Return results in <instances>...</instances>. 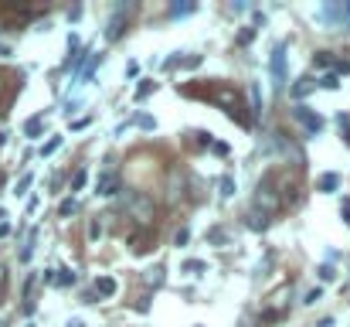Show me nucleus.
<instances>
[{
	"label": "nucleus",
	"mask_w": 350,
	"mask_h": 327,
	"mask_svg": "<svg viewBox=\"0 0 350 327\" xmlns=\"http://www.w3.org/2000/svg\"><path fill=\"white\" fill-rule=\"evenodd\" d=\"M119 191V171L116 167H102V174L96 177V194L99 198H113Z\"/></svg>",
	"instance_id": "nucleus-1"
},
{
	"label": "nucleus",
	"mask_w": 350,
	"mask_h": 327,
	"mask_svg": "<svg viewBox=\"0 0 350 327\" xmlns=\"http://www.w3.org/2000/svg\"><path fill=\"white\" fill-rule=\"evenodd\" d=\"M129 212H133V218L136 222H150L153 218V201L146 198V194H129Z\"/></svg>",
	"instance_id": "nucleus-2"
},
{
	"label": "nucleus",
	"mask_w": 350,
	"mask_h": 327,
	"mask_svg": "<svg viewBox=\"0 0 350 327\" xmlns=\"http://www.w3.org/2000/svg\"><path fill=\"white\" fill-rule=\"evenodd\" d=\"M272 78H275V85L282 89L286 85V44H275V51H272Z\"/></svg>",
	"instance_id": "nucleus-3"
},
{
	"label": "nucleus",
	"mask_w": 350,
	"mask_h": 327,
	"mask_svg": "<svg viewBox=\"0 0 350 327\" xmlns=\"http://www.w3.org/2000/svg\"><path fill=\"white\" fill-rule=\"evenodd\" d=\"M292 116H296V119L310 130V133H320V130H323V116H320V113H310L306 106H296V109H292Z\"/></svg>",
	"instance_id": "nucleus-4"
},
{
	"label": "nucleus",
	"mask_w": 350,
	"mask_h": 327,
	"mask_svg": "<svg viewBox=\"0 0 350 327\" xmlns=\"http://www.w3.org/2000/svg\"><path fill=\"white\" fill-rule=\"evenodd\" d=\"M122 24H126V7H119L116 14L109 17V27H106V38H109V41H119V34H122Z\"/></svg>",
	"instance_id": "nucleus-5"
},
{
	"label": "nucleus",
	"mask_w": 350,
	"mask_h": 327,
	"mask_svg": "<svg viewBox=\"0 0 350 327\" xmlns=\"http://www.w3.org/2000/svg\"><path fill=\"white\" fill-rule=\"evenodd\" d=\"M96 293L102 297V300H113V297L119 293V283L113 280V276H99L96 280Z\"/></svg>",
	"instance_id": "nucleus-6"
},
{
	"label": "nucleus",
	"mask_w": 350,
	"mask_h": 327,
	"mask_svg": "<svg viewBox=\"0 0 350 327\" xmlns=\"http://www.w3.org/2000/svg\"><path fill=\"white\" fill-rule=\"evenodd\" d=\"M313 89H316V78L306 75V78H299V82H296V85L289 89V96H292V99H303V96H310Z\"/></svg>",
	"instance_id": "nucleus-7"
},
{
	"label": "nucleus",
	"mask_w": 350,
	"mask_h": 327,
	"mask_svg": "<svg viewBox=\"0 0 350 327\" xmlns=\"http://www.w3.org/2000/svg\"><path fill=\"white\" fill-rule=\"evenodd\" d=\"M245 218H248V229H255V232L269 229V212H248Z\"/></svg>",
	"instance_id": "nucleus-8"
},
{
	"label": "nucleus",
	"mask_w": 350,
	"mask_h": 327,
	"mask_svg": "<svg viewBox=\"0 0 350 327\" xmlns=\"http://www.w3.org/2000/svg\"><path fill=\"white\" fill-rule=\"evenodd\" d=\"M316 188H320V191H337V188H340V177H337V174H323V177L316 181Z\"/></svg>",
	"instance_id": "nucleus-9"
},
{
	"label": "nucleus",
	"mask_w": 350,
	"mask_h": 327,
	"mask_svg": "<svg viewBox=\"0 0 350 327\" xmlns=\"http://www.w3.org/2000/svg\"><path fill=\"white\" fill-rule=\"evenodd\" d=\"M102 235H106V222H102V218H92V222H89V239L99 242Z\"/></svg>",
	"instance_id": "nucleus-10"
},
{
	"label": "nucleus",
	"mask_w": 350,
	"mask_h": 327,
	"mask_svg": "<svg viewBox=\"0 0 350 327\" xmlns=\"http://www.w3.org/2000/svg\"><path fill=\"white\" fill-rule=\"evenodd\" d=\"M41 126H44V116H31V119L24 123V133H27V136H38Z\"/></svg>",
	"instance_id": "nucleus-11"
},
{
	"label": "nucleus",
	"mask_w": 350,
	"mask_h": 327,
	"mask_svg": "<svg viewBox=\"0 0 350 327\" xmlns=\"http://www.w3.org/2000/svg\"><path fill=\"white\" fill-rule=\"evenodd\" d=\"M248 96H252V113H262V89H258V82L248 85Z\"/></svg>",
	"instance_id": "nucleus-12"
},
{
	"label": "nucleus",
	"mask_w": 350,
	"mask_h": 327,
	"mask_svg": "<svg viewBox=\"0 0 350 327\" xmlns=\"http://www.w3.org/2000/svg\"><path fill=\"white\" fill-rule=\"evenodd\" d=\"M34 242H38V232H31V235H27V246L20 249V263H27V259L34 256Z\"/></svg>",
	"instance_id": "nucleus-13"
},
{
	"label": "nucleus",
	"mask_w": 350,
	"mask_h": 327,
	"mask_svg": "<svg viewBox=\"0 0 350 327\" xmlns=\"http://www.w3.org/2000/svg\"><path fill=\"white\" fill-rule=\"evenodd\" d=\"M232 194H234V177L225 174V177H221V198H232Z\"/></svg>",
	"instance_id": "nucleus-14"
},
{
	"label": "nucleus",
	"mask_w": 350,
	"mask_h": 327,
	"mask_svg": "<svg viewBox=\"0 0 350 327\" xmlns=\"http://www.w3.org/2000/svg\"><path fill=\"white\" fill-rule=\"evenodd\" d=\"M58 276H55V283H61V287H68V283H75V270H55Z\"/></svg>",
	"instance_id": "nucleus-15"
},
{
	"label": "nucleus",
	"mask_w": 350,
	"mask_h": 327,
	"mask_svg": "<svg viewBox=\"0 0 350 327\" xmlns=\"http://www.w3.org/2000/svg\"><path fill=\"white\" fill-rule=\"evenodd\" d=\"M58 147H61V136H51V140H48V143L41 147V157H51L55 150H58Z\"/></svg>",
	"instance_id": "nucleus-16"
},
{
	"label": "nucleus",
	"mask_w": 350,
	"mask_h": 327,
	"mask_svg": "<svg viewBox=\"0 0 350 327\" xmlns=\"http://www.w3.org/2000/svg\"><path fill=\"white\" fill-rule=\"evenodd\" d=\"M316 300H323V290H320V287L306 290V297H303V304H306V307H313V304H316Z\"/></svg>",
	"instance_id": "nucleus-17"
},
{
	"label": "nucleus",
	"mask_w": 350,
	"mask_h": 327,
	"mask_svg": "<svg viewBox=\"0 0 350 327\" xmlns=\"http://www.w3.org/2000/svg\"><path fill=\"white\" fill-rule=\"evenodd\" d=\"M31 184H34V174H24V177L17 181V188H14V194H27V188H31Z\"/></svg>",
	"instance_id": "nucleus-18"
},
{
	"label": "nucleus",
	"mask_w": 350,
	"mask_h": 327,
	"mask_svg": "<svg viewBox=\"0 0 350 327\" xmlns=\"http://www.w3.org/2000/svg\"><path fill=\"white\" fill-rule=\"evenodd\" d=\"M75 208H78V205H75V198H65V201L58 205V215H61V218H68V215L75 212Z\"/></svg>",
	"instance_id": "nucleus-19"
},
{
	"label": "nucleus",
	"mask_w": 350,
	"mask_h": 327,
	"mask_svg": "<svg viewBox=\"0 0 350 327\" xmlns=\"http://www.w3.org/2000/svg\"><path fill=\"white\" fill-rule=\"evenodd\" d=\"M153 89H156V82H150V78H146V82H139V89H136V99H146L150 92H153Z\"/></svg>",
	"instance_id": "nucleus-20"
},
{
	"label": "nucleus",
	"mask_w": 350,
	"mask_h": 327,
	"mask_svg": "<svg viewBox=\"0 0 350 327\" xmlns=\"http://www.w3.org/2000/svg\"><path fill=\"white\" fill-rule=\"evenodd\" d=\"M313 65H316V68H327V65H330V51H316V55H313Z\"/></svg>",
	"instance_id": "nucleus-21"
},
{
	"label": "nucleus",
	"mask_w": 350,
	"mask_h": 327,
	"mask_svg": "<svg viewBox=\"0 0 350 327\" xmlns=\"http://www.w3.org/2000/svg\"><path fill=\"white\" fill-rule=\"evenodd\" d=\"M184 270H187V273H194V276H197V273H204L208 266H204L201 259H191V263H184Z\"/></svg>",
	"instance_id": "nucleus-22"
},
{
	"label": "nucleus",
	"mask_w": 350,
	"mask_h": 327,
	"mask_svg": "<svg viewBox=\"0 0 350 327\" xmlns=\"http://www.w3.org/2000/svg\"><path fill=\"white\" fill-rule=\"evenodd\" d=\"M191 10H194V3H174V7H170V14H174V17H180V14H191Z\"/></svg>",
	"instance_id": "nucleus-23"
},
{
	"label": "nucleus",
	"mask_w": 350,
	"mask_h": 327,
	"mask_svg": "<svg viewBox=\"0 0 350 327\" xmlns=\"http://www.w3.org/2000/svg\"><path fill=\"white\" fill-rule=\"evenodd\" d=\"M85 181H89V174H85V171H78L75 177H72V191H78V188H85Z\"/></svg>",
	"instance_id": "nucleus-24"
},
{
	"label": "nucleus",
	"mask_w": 350,
	"mask_h": 327,
	"mask_svg": "<svg viewBox=\"0 0 350 327\" xmlns=\"http://www.w3.org/2000/svg\"><path fill=\"white\" fill-rule=\"evenodd\" d=\"M316 85H323V89H340V82H337V75H323Z\"/></svg>",
	"instance_id": "nucleus-25"
},
{
	"label": "nucleus",
	"mask_w": 350,
	"mask_h": 327,
	"mask_svg": "<svg viewBox=\"0 0 350 327\" xmlns=\"http://www.w3.org/2000/svg\"><path fill=\"white\" fill-rule=\"evenodd\" d=\"M316 273H320V280H323V283H330L333 276H337V273H333V266H320Z\"/></svg>",
	"instance_id": "nucleus-26"
},
{
	"label": "nucleus",
	"mask_w": 350,
	"mask_h": 327,
	"mask_svg": "<svg viewBox=\"0 0 350 327\" xmlns=\"http://www.w3.org/2000/svg\"><path fill=\"white\" fill-rule=\"evenodd\" d=\"M187 239H191V232H187V229H180V232H177V235H174V246H184Z\"/></svg>",
	"instance_id": "nucleus-27"
},
{
	"label": "nucleus",
	"mask_w": 350,
	"mask_h": 327,
	"mask_svg": "<svg viewBox=\"0 0 350 327\" xmlns=\"http://www.w3.org/2000/svg\"><path fill=\"white\" fill-rule=\"evenodd\" d=\"M208 239H211V242H221V239H225V232H221V229H211V232H208Z\"/></svg>",
	"instance_id": "nucleus-28"
},
{
	"label": "nucleus",
	"mask_w": 350,
	"mask_h": 327,
	"mask_svg": "<svg viewBox=\"0 0 350 327\" xmlns=\"http://www.w3.org/2000/svg\"><path fill=\"white\" fill-rule=\"evenodd\" d=\"M139 126H143V130H153L156 123H153V119H150V116H139Z\"/></svg>",
	"instance_id": "nucleus-29"
},
{
	"label": "nucleus",
	"mask_w": 350,
	"mask_h": 327,
	"mask_svg": "<svg viewBox=\"0 0 350 327\" xmlns=\"http://www.w3.org/2000/svg\"><path fill=\"white\" fill-rule=\"evenodd\" d=\"M340 215H344V222L350 225V201H344V205H340Z\"/></svg>",
	"instance_id": "nucleus-30"
},
{
	"label": "nucleus",
	"mask_w": 350,
	"mask_h": 327,
	"mask_svg": "<svg viewBox=\"0 0 350 327\" xmlns=\"http://www.w3.org/2000/svg\"><path fill=\"white\" fill-rule=\"evenodd\" d=\"M65 327H85V321H82V317H72V321H68Z\"/></svg>",
	"instance_id": "nucleus-31"
},
{
	"label": "nucleus",
	"mask_w": 350,
	"mask_h": 327,
	"mask_svg": "<svg viewBox=\"0 0 350 327\" xmlns=\"http://www.w3.org/2000/svg\"><path fill=\"white\" fill-rule=\"evenodd\" d=\"M3 235H10V225H7V222H0V239H3Z\"/></svg>",
	"instance_id": "nucleus-32"
},
{
	"label": "nucleus",
	"mask_w": 350,
	"mask_h": 327,
	"mask_svg": "<svg viewBox=\"0 0 350 327\" xmlns=\"http://www.w3.org/2000/svg\"><path fill=\"white\" fill-rule=\"evenodd\" d=\"M320 327H333V321H323V324H320Z\"/></svg>",
	"instance_id": "nucleus-33"
},
{
	"label": "nucleus",
	"mask_w": 350,
	"mask_h": 327,
	"mask_svg": "<svg viewBox=\"0 0 350 327\" xmlns=\"http://www.w3.org/2000/svg\"><path fill=\"white\" fill-rule=\"evenodd\" d=\"M3 136H7V133H0V147H3Z\"/></svg>",
	"instance_id": "nucleus-34"
},
{
	"label": "nucleus",
	"mask_w": 350,
	"mask_h": 327,
	"mask_svg": "<svg viewBox=\"0 0 350 327\" xmlns=\"http://www.w3.org/2000/svg\"><path fill=\"white\" fill-rule=\"evenodd\" d=\"M0 218H7V212H3V208H0Z\"/></svg>",
	"instance_id": "nucleus-35"
}]
</instances>
